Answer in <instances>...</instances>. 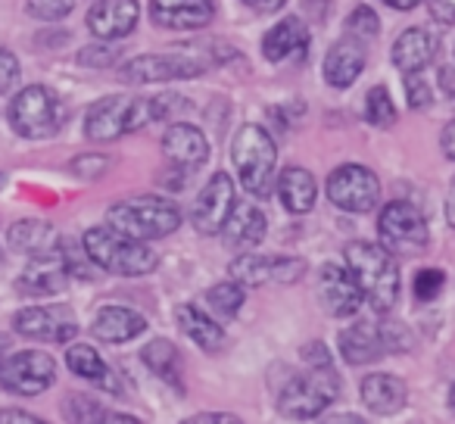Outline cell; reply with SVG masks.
<instances>
[{
    "mask_svg": "<svg viewBox=\"0 0 455 424\" xmlns=\"http://www.w3.org/2000/svg\"><path fill=\"white\" fill-rule=\"evenodd\" d=\"M318 297H322L324 309L337 318H349L359 312L362 306V287L355 284L353 272L349 268H340V266H324L322 275H318Z\"/></svg>",
    "mask_w": 455,
    "mask_h": 424,
    "instance_id": "cell-16",
    "label": "cell"
},
{
    "mask_svg": "<svg viewBox=\"0 0 455 424\" xmlns=\"http://www.w3.org/2000/svg\"><path fill=\"white\" fill-rule=\"evenodd\" d=\"M365 69V47L355 38H343L324 57V82L331 88H349Z\"/></svg>",
    "mask_w": 455,
    "mask_h": 424,
    "instance_id": "cell-21",
    "label": "cell"
},
{
    "mask_svg": "<svg viewBox=\"0 0 455 424\" xmlns=\"http://www.w3.org/2000/svg\"><path fill=\"white\" fill-rule=\"evenodd\" d=\"M340 396V378L331 365H309V372L291 378V384L281 390L278 409L291 421H309L318 418L334 399Z\"/></svg>",
    "mask_w": 455,
    "mask_h": 424,
    "instance_id": "cell-7",
    "label": "cell"
},
{
    "mask_svg": "<svg viewBox=\"0 0 455 424\" xmlns=\"http://www.w3.org/2000/svg\"><path fill=\"white\" fill-rule=\"evenodd\" d=\"M343 256H347V266L353 272L355 284L362 287V297L368 300V306L378 316H387L399 297V268L393 256L384 247L368 241L349 244Z\"/></svg>",
    "mask_w": 455,
    "mask_h": 424,
    "instance_id": "cell-3",
    "label": "cell"
},
{
    "mask_svg": "<svg viewBox=\"0 0 455 424\" xmlns=\"http://www.w3.org/2000/svg\"><path fill=\"white\" fill-rule=\"evenodd\" d=\"M322 424H365V421H359L355 415H337V418H331V421H322Z\"/></svg>",
    "mask_w": 455,
    "mask_h": 424,
    "instance_id": "cell-51",
    "label": "cell"
},
{
    "mask_svg": "<svg viewBox=\"0 0 455 424\" xmlns=\"http://www.w3.org/2000/svg\"><path fill=\"white\" fill-rule=\"evenodd\" d=\"M163 153L181 169H196L209 159V140L196 125L178 122L163 134Z\"/></svg>",
    "mask_w": 455,
    "mask_h": 424,
    "instance_id": "cell-18",
    "label": "cell"
},
{
    "mask_svg": "<svg viewBox=\"0 0 455 424\" xmlns=\"http://www.w3.org/2000/svg\"><path fill=\"white\" fill-rule=\"evenodd\" d=\"M443 287H446V272H443V268H421V272L415 275L411 291H415V297L421 300V303H430V300L440 297Z\"/></svg>",
    "mask_w": 455,
    "mask_h": 424,
    "instance_id": "cell-36",
    "label": "cell"
},
{
    "mask_svg": "<svg viewBox=\"0 0 455 424\" xmlns=\"http://www.w3.org/2000/svg\"><path fill=\"white\" fill-rule=\"evenodd\" d=\"M26 10L41 22H60L76 10V0H26Z\"/></svg>",
    "mask_w": 455,
    "mask_h": 424,
    "instance_id": "cell-35",
    "label": "cell"
},
{
    "mask_svg": "<svg viewBox=\"0 0 455 424\" xmlns=\"http://www.w3.org/2000/svg\"><path fill=\"white\" fill-rule=\"evenodd\" d=\"M378 235H380V247L390 256H418L427 250L430 241L424 216L405 200L387 203L378 219Z\"/></svg>",
    "mask_w": 455,
    "mask_h": 424,
    "instance_id": "cell-9",
    "label": "cell"
},
{
    "mask_svg": "<svg viewBox=\"0 0 455 424\" xmlns=\"http://www.w3.org/2000/svg\"><path fill=\"white\" fill-rule=\"evenodd\" d=\"M427 10L436 22L455 26V0H427Z\"/></svg>",
    "mask_w": 455,
    "mask_h": 424,
    "instance_id": "cell-42",
    "label": "cell"
},
{
    "mask_svg": "<svg viewBox=\"0 0 455 424\" xmlns=\"http://www.w3.org/2000/svg\"><path fill=\"white\" fill-rule=\"evenodd\" d=\"M0 424H44L38 415L22 409H0Z\"/></svg>",
    "mask_w": 455,
    "mask_h": 424,
    "instance_id": "cell-44",
    "label": "cell"
},
{
    "mask_svg": "<svg viewBox=\"0 0 455 424\" xmlns=\"http://www.w3.org/2000/svg\"><path fill=\"white\" fill-rule=\"evenodd\" d=\"M7 356H10V340H7V334H0V365H4Z\"/></svg>",
    "mask_w": 455,
    "mask_h": 424,
    "instance_id": "cell-52",
    "label": "cell"
},
{
    "mask_svg": "<svg viewBox=\"0 0 455 424\" xmlns=\"http://www.w3.org/2000/svg\"><path fill=\"white\" fill-rule=\"evenodd\" d=\"M278 196H281V206H284L287 212H293V216L309 212V209L315 206V196H318L312 172L299 169V165L284 169L278 178Z\"/></svg>",
    "mask_w": 455,
    "mask_h": 424,
    "instance_id": "cell-28",
    "label": "cell"
},
{
    "mask_svg": "<svg viewBox=\"0 0 455 424\" xmlns=\"http://www.w3.org/2000/svg\"><path fill=\"white\" fill-rule=\"evenodd\" d=\"M138 0H94L88 10V28L100 41H119L138 28Z\"/></svg>",
    "mask_w": 455,
    "mask_h": 424,
    "instance_id": "cell-15",
    "label": "cell"
},
{
    "mask_svg": "<svg viewBox=\"0 0 455 424\" xmlns=\"http://www.w3.org/2000/svg\"><path fill=\"white\" fill-rule=\"evenodd\" d=\"M209 306L219 312L221 318H231L243 306V287L237 281H225L209 291Z\"/></svg>",
    "mask_w": 455,
    "mask_h": 424,
    "instance_id": "cell-34",
    "label": "cell"
},
{
    "mask_svg": "<svg viewBox=\"0 0 455 424\" xmlns=\"http://www.w3.org/2000/svg\"><path fill=\"white\" fill-rule=\"evenodd\" d=\"M266 231L268 222L259 206H253V203H235V209H231V216H228L225 228L219 235H225L228 247H259L266 241Z\"/></svg>",
    "mask_w": 455,
    "mask_h": 424,
    "instance_id": "cell-20",
    "label": "cell"
},
{
    "mask_svg": "<svg viewBox=\"0 0 455 424\" xmlns=\"http://www.w3.org/2000/svg\"><path fill=\"white\" fill-rule=\"evenodd\" d=\"M7 119L16 134L41 140V138H51L60 128V122H63V107H60L57 94H53L51 88H44V84H28V88H22L20 94L13 97V103H10V109H7Z\"/></svg>",
    "mask_w": 455,
    "mask_h": 424,
    "instance_id": "cell-8",
    "label": "cell"
},
{
    "mask_svg": "<svg viewBox=\"0 0 455 424\" xmlns=\"http://www.w3.org/2000/svg\"><path fill=\"white\" fill-rule=\"evenodd\" d=\"M365 119L378 128H390L396 125V107H393L390 94H387L384 84H374L365 97Z\"/></svg>",
    "mask_w": 455,
    "mask_h": 424,
    "instance_id": "cell-33",
    "label": "cell"
},
{
    "mask_svg": "<svg viewBox=\"0 0 455 424\" xmlns=\"http://www.w3.org/2000/svg\"><path fill=\"white\" fill-rule=\"evenodd\" d=\"M57 380V362L41 349L13 353L0 365V384L16 396H38Z\"/></svg>",
    "mask_w": 455,
    "mask_h": 424,
    "instance_id": "cell-11",
    "label": "cell"
},
{
    "mask_svg": "<svg viewBox=\"0 0 455 424\" xmlns=\"http://www.w3.org/2000/svg\"><path fill=\"white\" fill-rule=\"evenodd\" d=\"M446 222L455 228V181L449 184V196H446Z\"/></svg>",
    "mask_w": 455,
    "mask_h": 424,
    "instance_id": "cell-49",
    "label": "cell"
},
{
    "mask_svg": "<svg viewBox=\"0 0 455 424\" xmlns=\"http://www.w3.org/2000/svg\"><path fill=\"white\" fill-rule=\"evenodd\" d=\"M309 28L297 20V16H287L278 26H272L262 38V53H266L268 63H284V60L297 57V53L309 51Z\"/></svg>",
    "mask_w": 455,
    "mask_h": 424,
    "instance_id": "cell-22",
    "label": "cell"
},
{
    "mask_svg": "<svg viewBox=\"0 0 455 424\" xmlns=\"http://www.w3.org/2000/svg\"><path fill=\"white\" fill-rule=\"evenodd\" d=\"M60 409H63L66 424H100V418L107 415V409L97 399L84 396V393H69Z\"/></svg>",
    "mask_w": 455,
    "mask_h": 424,
    "instance_id": "cell-32",
    "label": "cell"
},
{
    "mask_svg": "<svg viewBox=\"0 0 455 424\" xmlns=\"http://www.w3.org/2000/svg\"><path fill=\"white\" fill-rule=\"evenodd\" d=\"M175 316H178V324H181V331L196 343V347H203L206 353H215V349H221V343H225V331H221L209 316H203L196 306H178Z\"/></svg>",
    "mask_w": 455,
    "mask_h": 424,
    "instance_id": "cell-30",
    "label": "cell"
},
{
    "mask_svg": "<svg viewBox=\"0 0 455 424\" xmlns=\"http://www.w3.org/2000/svg\"><path fill=\"white\" fill-rule=\"evenodd\" d=\"M440 147H443V153H446L449 159H455V119H452V122H446V128H443Z\"/></svg>",
    "mask_w": 455,
    "mask_h": 424,
    "instance_id": "cell-46",
    "label": "cell"
},
{
    "mask_svg": "<svg viewBox=\"0 0 455 424\" xmlns=\"http://www.w3.org/2000/svg\"><path fill=\"white\" fill-rule=\"evenodd\" d=\"M212 13V0H150V20L159 28H175V32L209 26Z\"/></svg>",
    "mask_w": 455,
    "mask_h": 424,
    "instance_id": "cell-17",
    "label": "cell"
},
{
    "mask_svg": "<svg viewBox=\"0 0 455 424\" xmlns=\"http://www.w3.org/2000/svg\"><path fill=\"white\" fill-rule=\"evenodd\" d=\"M181 107H188V100L175 94L163 97H103L84 116V134L91 140H116L122 134H132L138 128L150 125L156 119H169L172 113H178Z\"/></svg>",
    "mask_w": 455,
    "mask_h": 424,
    "instance_id": "cell-1",
    "label": "cell"
},
{
    "mask_svg": "<svg viewBox=\"0 0 455 424\" xmlns=\"http://www.w3.org/2000/svg\"><path fill=\"white\" fill-rule=\"evenodd\" d=\"M306 272L303 260H281V256H259V253H243L231 262V278L241 287H262V284H293Z\"/></svg>",
    "mask_w": 455,
    "mask_h": 424,
    "instance_id": "cell-14",
    "label": "cell"
},
{
    "mask_svg": "<svg viewBox=\"0 0 455 424\" xmlns=\"http://www.w3.org/2000/svg\"><path fill=\"white\" fill-rule=\"evenodd\" d=\"M13 328L22 337L51 343H69L78 334L76 312L69 306H28L13 316Z\"/></svg>",
    "mask_w": 455,
    "mask_h": 424,
    "instance_id": "cell-13",
    "label": "cell"
},
{
    "mask_svg": "<svg viewBox=\"0 0 455 424\" xmlns=\"http://www.w3.org/2000/svg\"><path fill=\"white\" fill-rule=\"evenodd\" d=\"M250 10H256V13H278L281 7H284V0H243Z\"/></svg>",
    "mask_w": 455,
    "mask_h": 424,
    "instance_id": "cell-47",
    "label": "cell"
},
{
    "mask_svg": "<svg viewBox=\"0 0 455 424\" xmlns=\"http://www.w3.org/2000/svg\"><path fill=\"white\" fill-rule=\"evenodd\" d=\"M219 44H188V47H172L169 53H147V57H134L125 66H119V82L125 84H156V82H175V78H200L203 72L215 69L221 60H228L237 51L212 53Z\"/></svg>",
    "mask_w": 455,
    "mask_h": 424,
    "instance_id": "cell-2",
    "label": "cell"
},
{
    "mask_svg": "<svg viewBox=\"0 0 455 424\" xmlns=\"http://www.w3.org/2000/svg\"><path fill=\"white\" fill-rule=\"evenodd\" d=\"M0 188H4V175H0Z\"/></svg>",
    "mask_w": 455,
    "mask_h": 424,
    "instance_id": "cell-54",
    "label": "cell"
},
{
    "mask_svg": "<svg viewBox=\"0 0 455 424\" xmlns=\"http://www.w3.org/2000/svg\"><path fill=\"white\" fill-rule=\"evenodd\" d=\"M231 163L247 194L266 196L272 190L275 163H278V147L272 134L262 125H241L231 140Z\"/></svg>",
    "mask_w": 455,
    "mask_h": 424,
    "instance_id": "cell-6",
    "label": "cell"
},
{
    "mask_svg": "<svg viewBox=\"0 0 455 424\" xmlns=\"http://www.w3.org/2000/svg\"><path fill=\"white\" fill-rule=\"evenodd\" d=\"M109 169V159L107 156H97V153H84L72 163V172L82 178H100L103 172Z\"/></svg>",
    "mask_w": 455,
    "mask_h": 424,
    "instance_id": "cell-39",
    "label": "cell"
},
{
    "mask_svg": "<svg viewBox=\"0 0 455 424\" xmlns=\"http://www.w3.org/2000/svg\"><path fill=\"white\" fill-rule=\"evenodd\" d=\"M449 409L455 412V384H452V390H449Z\"/></svg>",
    "mask_w": 455,
    "mask_h": 424,
    "instance_id": "cell-53",
    "label": "cell"
},
{
    "mask_svg": "<svg viewBox=\"0 0 455 424\" xmlns=\"http://www.w3.org/2000/svg\"><path fill=\"white\" fill-rule=\"evenodd\" d=\"M380 28L378 22V13H374L371 7H365V4H359V7L353 10V13L347 16V32L349 35H362V38H374Z\"/></svg>",
    "mask_w": 455,
    "mask_h": 424,
    "instance_id": "cell-37",
    "label": "cell"
},
{
    "mask_svg": "<svg viewBox=\"0 0 455 424\" xmlns=\"http://www.w3.org/2000/svg\"><path fill=\"white\" fill-rule=\"evenodd\" d=\"M69 281V268H66L63 253H51V256H38L32 260V266L22 272V278L16 281L22 293L28 297H51V293H60Z\"/></svg>",
    "mask_w": 455,
    "mask_h": 424,
    "instance_id": "cell-19",
    "label": "cell"
},
{
    "mask_svg": "<svg viewBox=\"0 0 455 424\" xmlns=\"http://www.w3.org/2000/svg\"><path fill=\"white\" fill-rule=\"evenodd\" d=\"M66 365H69L72 372L78 374V378L91 380V384L103 387V390H109V393H119L122 390L116 372L100 359V353H97L94 347H84V343H76V347H69V349H66Z\"/></svg>",
    "mask_w": 455,
    "mask_h": 424,
    "instance_id": "cell-29",
    "label": "cell"
},
{
    "mask_svg": "<svg viewBox=\"0 0 455 424\" xmlns=\"http://www.w3.org/2000/svg\"><path fill=\"white\" fill-rule=\"evenodd\" d=\"M140 359L147 362V365L153 368V372L159 374L163 380H169L175 390H184V380H181V359H178V349L172 347L169 340H153L144 347V353H140Z\"/></svg>",
    "mask_w": 455,
    "mask_h": 424,
    "instance_id": "cell-31",
    "label": "cell"
},
{
    "mask_svg": "<svg viewBox=\"0 0 455 424\" xmlns=\"http://www.w3.org/2000/svg\"><path fill=\"white\" fill-rule=\"evenodd\" d=\"M181 424H243L237 415H228V412H200V415L188 418Z\"/></svg>",
    "mask_w": 455,
    "mask_h": 424,
    "instance_id": "cell-43",
    "label": "cell"
},
{
    "mask_svg": "<svg viewBox=\"0 0 455 424\" xmlns=\"http://www.w3.org/2000/svg\"><path fill=\"white\" fill-rule=\"evenodd\" d=\"M384 4H390L393 10H415L421 0H384Z\"/></svg>",
    "mask_w": 455,
    "mask_h": 424,
    "instance_id": "cell-50",
    "label": "cell"
},
{
    "mask_svg": "<svg viewBox=\"0 0 455 424\" xmlns=\"http://www.w3.org/2000/svg\"><path fill=\"white\" fill-rule=\"evenodd\" d=\"M328 200L343 212H371L380 200V181L368 165L347 163L331 172Z\"/></svg>",
    "mask_w": 455,
    "mask_h": 424,
    "instance_id": "cell-10",
    "label": "cell"
},
{
    "mask_svg": "<svg viewBox=\"0 0 455 424\" xmlns=\"http://www.w3.org/2000/svg\"><path fill=\"white\" fill-rule=\"evenodd\" d=\"M235 203H237L235 178L225 175V172H215L206 188L200 190V196H196L190 222H194V228L200 231V235H219V231L225 228Z\"/></svg>",
    "mask_w": 455,
    "mask_h": 424,
    "instance_id": "cell-12",
    "label": "cell"
},
{
    "mask_svg": "<svg viewBox=\"0 0 455 424\" xmlns=\"http://www.w3.org/2000/svg\"><path fill=\"white\" fill-rule=\"evenodd\" d=\"M78 63H82V66H97V69H107V66L116 63V51H113V47H103V44L84 47V51L78 53Z\"/></svg>",
    "mask_w": 455,
    "mask_h": 424,
    "instance_id": "cell-41",
    "label": "cell"
},
{
    "mask_svg": "<svg viewBox=\"0 0 455 424\" xmlns=\"http://www.w3.org/2000/svg\"><path fill=\"white\" fill-rule=\"evenodd\" d=\"M434 51H436V38L427 28H409L393 44V66L399 72H405V76H415L424 66H430Z\"/></svg>",
    "mask_w": 455,
    "mask_h": 424,
    "instance_id": "cell-27",
    "label": "cell"
},
{
    "mask_svg": "<svg viewBox=\"0 0 455 424\" xmlns=\"http://www.w3.org/2000/svg\"><path fill=\"white\" fill-rule=\"evenodd\" d=\"M303 359L309 362V365H331V353H328V347H324L322 340L309 343V347L303 349Z\"/></svg>",
    "mask_w": 455,
    "mask_h": 424,
    "instance_id": "cell-45",
    "label": "cell"
},
{
    "mask_svg": "<svg viewBox=\"0 0 455 424\" xmlns=\"http://www.w3.org/2000/svg\"><path fill=\"white\" fill-rule=\"evenodd\" d=\"M60 231L51 222H38V219H22L10 228V247L16 253H26L32 260L38 256H51L60 253Z\"/></svg>",
    "mask_w": 455,
    "mask_h": 424,
    "instance_id": "cell-25",
    "label": "cell"
},
{
    "mask_svg": "<svg viewBox=\"0 0 455 424\" xmlns=\"http://www.w3.org/2000/svg\"><path fill=\"white\" fill-rule=\"evenodd\" d=\"M91 331H94V337L103 343H125V340H134L138 334H144L147 322L140 312L125 309V306H103L94 316Z\"/></svg>",
    "mask_w": 455,
    "mask_h": 424,
    "instance_id": "cell-23",
    "label": "cell"
},
{
    "mask_svg": "<svg viewBox=\"0 0 455 424\" xmlns=\"http://www.w3.org/2000/svg\"><path fill=\"white\" fill-rule=\"evenodd\" d=\"M340 353L349 365H368V362L380 359V356L387 353L380 324L355 322L353 328H347L340 334Z\"/></svg>",
    "mask_w": 455,
    "mask_h": 424,
    "instance_id": "cell-26",
    "label": "cell"
},
{
    "mask_svg": "<svg viewBox=\"0 0 455 424\" xmlns=\"http://www.w3.org/2000/svg\"><path fill=\"white\" fill-rule=\"evenodd\" d=\"M100 424H140L134 415H122V412H107V415L100 418Z\"/></svg>",
    "mask_w": 455,
    "mask_h": 424,
    "instance_id": "cell-48",
    "label": "cell"
},
{
    "mask_svg": "<svg viewBox=\"0 0 455 424\" xmlns=\"http://www.w3.org/2000/svg\"><path fill=\"white\" fill-rule=\"evenodd\" d=\"M84 253L103 272L122 275V278L150 275L159 262V256L150 247H144V241H134L109 225H97V228L84 231Z\"/></svg>",
    "mask_w": 455,
    "mask_h": 424,
    "instance_id": "cell-4",
    "label": "cell"
},
{
    "mask_svg": "<svg viewBox=\"0 0 455 424\" xmlns=\"http://www.w3.org/2000/svg\"><path fill=\"white\" fill-rule=\"evenodd\" d=\"M362 403L374 415H396L409 403V387L393 374H368L362 380Z\"/></svg>",
    "mask_w": 455,
    "mask_h": 424,
    "instance_id": "cell-24",
    "label": "cell"
},
{
    "mask_svg": "<svg viewBox=\"0 0 455 424\" xmlns=\"http://www.w3.org/2000/svg\"><path fill=\"white\" fill-rule=\"evenodd\" d=\"M107 222L109 228L122 231L134 241H156L181 225V212L175 203L163 200V196H132V200H119L109 206Z\"/></svg>",
    "mask_w": 455,
    "mask_h": 424,
    "instance_id": "cell-5",
    "label": "cell"
},
{
    "mask_svg": "<svg viewBox=\"0 0 455 424\" xmlns=\"http://www.w3.org/2000/svg\"><path fill=\"white\" fill-rule=\"evenodd\" d=\"M405 97H409L411 109H424L430 103V88L424 78H418V72L415 76H405Z\"/></svg>",
    "mask_w": 455,
    "mask_h": 424,
    "instance_id": "cell-40",
    "label": "cell"
},
{
    "mask_svg": "<svg viewBox=\"0 0 455 424\" xmlns=\"http://www.w3.org/2000/svg\"><path fill=\"white\" fill-rule=\"evenodd\" d=\"M16 78H20V60H16L13 51L0 47V94H7L16 84Z\"/></svg>",
    "mask_w": 455,
    "mask_h": 424,
    "instance_id": "cell-38",
    "label": "cell"
}]
</instances>
